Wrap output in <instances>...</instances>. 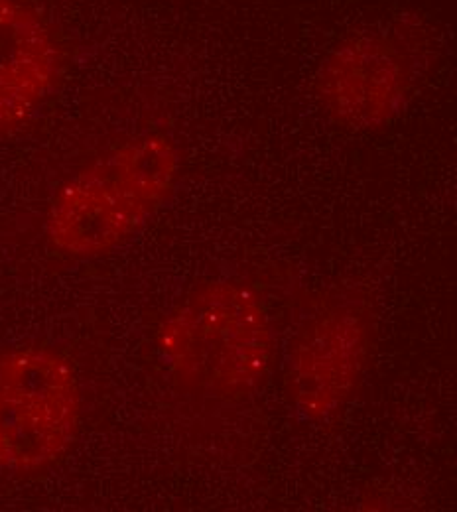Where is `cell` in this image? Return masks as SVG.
I'll use <instances>...</instances> for the list:
<instances>
[{"mask_svg":"<svg viewBox=\"0 0 457 512\" xmlns=\"http://www.w3.org/2000/svg\"><path fill=\"white\" fill-rule=\"evenodd\" d=\"M180 154L164 134L131 138L71 176L58 190L46 221L54 249L75 258L107 255L172 197Z\"/></svg>","mask_w":457,"mask_h":512,"instance_id":"6da1fadb","label":"cell"},{"mask_svg":"<svg viewBox=\"0 0 457 512\" xmlns=\"http://www.w3.org/2000/svg\"><path fill=\"white\" fill-rule=\"evenodd\" d=\"M158 347L182 388L223 400L257 392L274 363V333L259 294L231 280L190 292L162 323Z\"/></svg>","mask_w":457,"mask_h":512,"instance_id":"7a4b0ae2","label":"cell"},{"mask_svg":"<svg viewBox=\"0 0 457 512\" xmlns=\"http://www.w3.org/2000/svg\"><path fill=\"white\" fill-rule=\"evenodd\" d=\"M434 34L396 14L341 38L318 65L314 93L327 119L349 132H377L408 107L434 64Z\"/></svg>","mask_w":457,"mask_h":512,"instance_id":"3957f363","label":"cell"},{"mask_svg":"<svg viewBox=\"0 0 457 512\" xmlns=\"http://www.w3.org/2000/svg\"><path fill=\"white\" fill-rule=\"evenodd\" d=\"M79 424L81 390L64 355L24 347L0 357V467H50L73 446Z\"/></svg>","mask_w":457,"mask_h":512,"instance_id":"277c9868","label":"cell"},{"mask_svg":"<svg viewBox=\"0 0 457 512\" xmlns=\"http://www.w3.org/2000/svg\"><path fill=\"white\" fill-rule=\"evenodd\" d=\"M373 314L353 292H329L302 318L286 355V390L310 422L333 420L357 394L373 349Z\"/></svg>","mask_w":457,"mask_h":512,"instance_id":"5b68a950","label":"cell"},{"mask_svg":"<svg viewBox=\"0 0 457 512\" xmlns=\"http://www.w3.org/2000/svg\"><path fill=\"white\" fill-rule=\"evenodd\" d=\"M64 67L58 36L30 0H0V136L28 125Z\"/></svg>","mask_w":457,"mask_h":512,"instance_id":"8992f818","label":"cell"}]
</instances>
